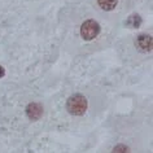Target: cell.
<instances>
[{
	"instance_id": "cell-6",
	"label": "cell",
	"mask_w": 153,
	"mask_h": 153,
	"mask_svg": "<svg viewBox=\"0 0 153 153\" xmlns=\"http://www.w3.org/2000/svg\"><path fill=\"white\" fill-rule=\"evenodd\" d=\"M140 24H141V18H140V16H137V14L130 16L128 20H127V25L132 26V27H139Z\"/></svg>"
},
{
	"instance_id": "cell-8",
	"label": "cell",
	"mask_w": 153,
	"mask_h": 153,
	"mask_svg": "<svg viewBox=\"0 0 153 153\" xmlns=\"http://www.w3.org/2000/svg\"><path fill=\"white\" fill-rule=\"evenodd\" d=\"M4 74H5L4 68H3V66H0V78H3V76H4Z\"/></svg>"
},
{
	"instance_id": "cell-5",
	"label": "cell",
	"mask_w": 153,
	"mask_h": 153,
	"mask_svg": "<svg viewBox=\"0 0 153 153\" xmlns=\"http://www.w3.org/2000/svg\"><path fill=\"white\" fill-rule=\"evenodd\" d=\"M97 3L104 10H112L117 5V0H97Z\"/></svg>"
},
{
	"instance_id": "cell-3",
	"label": "cell",
	"mask_w": 153,
	"mask_h": 153,
	"mask_svg": "<svg viewBox=\"0 0 153 153\" xmlns=\"http://www.w3.org/2000/svg\"><path fill=\"white\" fill-rule=\"evenodd\" d=\"M26 114L33 121L39 120L43 116V106L40 104H38V102H31V104H29L26 106Z\"/></svg>"
},
{
	"instance_id": "cell-4",
	"label": "cell",
	"mask_w": 153,
	"mask_h": 153,
	"mask_svg": "<svg viewBox=\"0 0 153 153\" xmlns=\"http://www.w3.org/2000/svg\"><path fill=\"white\" fill-rule=\"evenodd\" d=\"M136 45L140 51L144 52H149L152 49V36L148 35V34H143V35H139L136 39Z\"/></svg>"
},
{
	"instance_id": "cell-1",
	"label": "cell",
	"mask_w": 153,
	"mask_h": 153,
	"mask_svg": "<svg viewBox=\"0 0 153 153\" xmlns=\"http://www.w3.org/2000/svg\"><path fill=\"white\" fill-rule=\"evenodd\" d=\"M66 109L73 116H82L87 110V99L83 95H73L66 101Z\"/></svg>"
},
{
	"instance_id": "cell-7",
	"label": "cell",
	"mask_w": 153,
	"mask_h": 153,
	"mask_svg": "<svg viewBox=\"0 0 153 153\" xmlns=\"http://www.w3.org/2000/svg\"><path fill=\"white\" fill-rule=\"evenodd\" d=\"M112 153H130V149L126 147V145L120 144V145H117V147L113 149Z\"/></svg>"
},
{
	"instance_id": "cell-2",
	"label": "cell",
	"mask_w": 153,
	"mask_h": 153,
	"mask_svg": "<svg viewBox=\"0 0 153 153\" xmlns=\"http://www.w3.org/2000/svg\"><path fill=\"white\" fill-rule=\"evenodd\" d=\"M99 33H100V26L94 20H87L81 26V35L86 40H92L94 38L97 36Z\"/></svg>"
}]
</instances>
